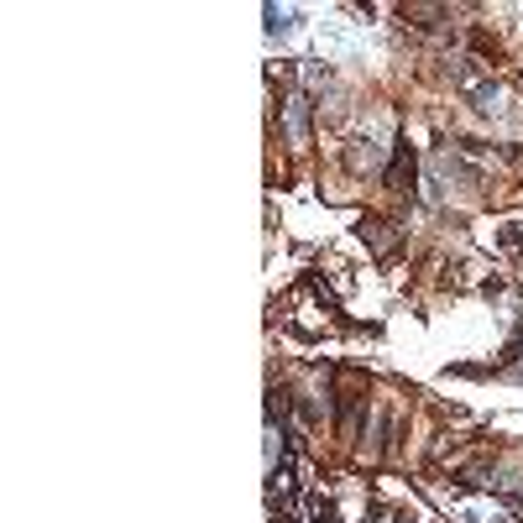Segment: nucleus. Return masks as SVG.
<instances>
[{
  "label": "nucleus",
  "mask_w": 523,
  "mask_h": 523,
  "mask_svg": "<svg viewBox=\"0 0 523 523\" xmlns=\"http://www.w3.org/2000/svg\"><path fill=\"white\" fill-rule=\"evenodd\" d=\"M288 142H293V147L309 142V100H304V95L288 100Z\"/></svg>",
  "instance_id": "nucleus-1"
},
{
  "label": "nucleus",
  "mask_w": 523,
  "mask_h": 523,
  "mask_svg": "<svg viewBox=\"0 0 523 523\" xmlns=\"http://www.w3.org/2000/svg\"><path fill=\"white\" fill-rule=\"evenodd\" d=\"M293 16H299L293 6H288V11H283V6H267V32H288V27H293Z\"/></svg>",
  "instance_id": "nucleus-2"
}]
</instances>
